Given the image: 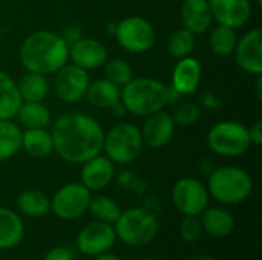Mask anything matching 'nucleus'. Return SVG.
<instances>
[{
    "mask_svg": "<svg viewBox=\"0 0 262 260\" xmlns=\"http://www.w3.org/2000/svg\"><path fill=\"white\" fill-rule=\"evenodd\" d=\"M51 135L54 150L69 164H83L103 150L104 130L88 113L74 112L61 115L55 120Z\"/></svg>",
    "mask_w": 262,
    "mask_h": 260,
    "instance_id": "nucleus-1",
    "label": "nucleus"
},
{
    "mask_svg": "<svg viewBox=\"0 0 262 260\" xmlns=\"http://www.w3.org/2000/svg\"><path fill=\"white\" fill-rule=\"evenodd\" d=\"M20 61L28 72L51 75L69 61V44L51 31L32 32L20 46Z\"/></svg>",
    "mask_w": 262,
    "mask_h": 260,
    "instance_id": "nucleus-2",
    "label": "nucleus"
},
{
    "mask_svg": "<svg viewBox=\"0 0 262 260\" xmlns=\"http://www.w3.org/2000/svg\"><path fill=\"white\" fill-rule=\"evenodd\" d=\"M175 95L178 93L170 86L149 77L132 78L121 87V103L127 113L135 116H149L163 110Z\"/></svg>",
    "mask_w": 262,
    "mask_h": 260,
    "instance_id": "nucleus-3",
    "label": "nucleus"
},
{
    "mask_svg": "<svg viewBox=\"0 0 262 260\" xmlns=\"http://www.w3.org/2000/svg\"><path fill=\"white\" fill-rule=\"evenodd\" d=\"M207 192L215 201L224 205H238L247 201L253 192V179L236 166L215 169L207 181Z\"/></svg>",
    "mask_w": 262,
    "mask_h": 260,
    "instance_id": "nucleus-4",
    "label": "nucleus"
},
{
    "mask_svg": "<svg viewBox=\"0 0 262 260\" xmlns=\"http://www.w3.org/2000/svg\"><path fill=\"white\" fill-rule=\"evenodd\" d=\"M117 241L129 247H146L155 241L160 231V221L155 213L134 207L120 213L114 224Z\"/></svg>",
    "mask_w": 262,
    "mask_h": 260,
    "instance_id": "nucleus-5",
    "label": "nucleus"
},
{
    "mask_svg": "<svg viewBox=\"0 0 262 260\" xmlns=\"http://www.w3.org/2000/svg\"><path fill=\"white\" fill-rule=\"evenodd\" d=\"M209 149L224 158L243 156L252 146L249 129L238 121H220L207 132Z\"/></svg>",
    "mask_w": 262,
    "mask_h": 260,
    "instance_id": "nucleus-6",
    "label": "nucleus"
},
{
    "mask_svg": "<svg viewBox=\"0 0 262 260\" xmlns=\"http://www.w3.org/2000/svg\"><path fill=\"white\" fill-rule=\"evenodd\" d=\"M141 130L129 123H120L104 133L103 150L114 164H130L143 150Z\"/></svg>",
    "mask_w": 262,
    "mask_h": 260,
    "instance_id": "nucleus-7",
    "label": "nucleus"
},
{
    "mask_svg": "<svg viewBox=\"0 0 262 260\" xmlns=\"http://www.w3.org/2000/svg\"><path fill=\"white\" fill-rule=\"evenodd\" d=\"M118 44L130 54L147 52L155 43V29L152 23L140 15H130L115 25Z\"/></svg>",
    "mask_w": 262,
    "mask_h": 260,
    "instance_id": "nucleus-8",
    "label": "nucleus"
},
{
    "mask_svg": "<svg viewBox=\"0 0 262 260\" xmlns=\"http://www.w3.org/2000/svg\"><path fill=\"white\" fill-rule=\"evenodd\" d=\"M91 193L81 182H69L51 198V211L61 221H75L88 211Z\"/></svg>",
    "mask_w": 262,
    "mask_h": 260,
    "instance_id": "nucleus-9",
    "label": "nucleus"
},
{
    "mask_svg": "<svg viewBox=\"0 0 262 260\" xmlns=\"http://www.w3.org/2000/svg\"><path fill=\"white\" fill-rule=\"evenodd\" d=\"M206 184L196 178H181L172 188V202L183 216H200L209 207Z\"/></svg>",
    "mask_w": 262,
    "mask_h": 260,
    "instance_id": "nucleus-10",
    "label": "nucleus"
},
{
    "mask_svg": "<svg viewBox=\"0 0 262 260\" xmlns=\"http://www.w3.org/2000/svg\"><path fill=\"white\" fill-rule=\"evenodd\" d=\"M91 80L88 70L75 66L74 63H66L55 72L54 90L55 95L68 104H74L86 97V90Z\"/></svg>",
    "mask_w": 262,
    "mask_h": 260,
    "instance_id": "nucleus-11",
    "label": "nucleus"
},
{
    "mask_svg": "<svg viewBox=\"0 0 262 260\" xmlns=\"http://www.w3.org/2000/svg\"><path fill=\"white\" fill-rule=\"evenodd\" d=\"M117 242L114 225L104 222H89L77 236V250L86 257H97L112 250Z\"/></svg>",
    "mask_w": 262,
    "mask_h": 260,
    "instance_id": "nucleus-12",
    "label": "nucleus"
},
{
    "mask_svg": "<svg viewBox=\"0 0 262 260\" xmlns=\"http://www.w3.org/2000/svg\"><path fill=\"white\" fill-rule=\"evenodd\" d=\"M236 64L247 74H262V31L261 28H253L246 32L236 43L233 51Z\"/></svg>",
    "mask_w": 262,
    "mask_h": 260,
    "instance_id": "nucleus-13",
    "label": "nucleus"
},
{
    "mask_svg": "<svg viewBox=\"0 0 262 260\" xmlns=\"http://www.w3.org/2000/svg\"><path fill=\"white\" fill-rule=\"evenodd\" d=\"M69 60L84 70L98 69L107 60V49L98 38L81 37L69 44Z\"/></svg>",
    "mask_w": 262,
    "mask_h": 260,
    "instance_id": "nucleus-14",
    "label": "nucleus"
},
{
    "mask_svg": "<svg viewBox=\"0 0 262 260\" xmlns=\"http://www.w3.org/2000/svg\"><path fill=\"white\" fill-rule=\"evenodd\" d=\"M209 5L213 20L233 29L246 26L252 15L250 0H209Z\"/></svg>",
    "mask_w": 262,
    "mask_h": 260,
    "instance_id": "nucleus-15",
    "label": "nucleus"
},
{
    "mask_svg": "<svg viewBox=\"0 0 262 260\" xmlns=\"http://www.w3.org/2000/svg\"><path fill=\"white\" fill-rule=\"evenodd\" d=\"M175 123L170 113L158 110L149 116H146L144 126L141 129L143 143L152 149H161L170 143L175 133Z\"/></svg>",
    "mask_w": 262,
    "mask_h": 260,
    "instance_id": "nucleus-16",
    "label": "nucleus"
},
{
    "mask_svg": "<svg viewBox=\"0 0 262 260\" xmlns=\"http://www.w3.org/2000/svg\"><path fill=\"white\" fill-rule=\"evenodd\" d=\"M81 184L91 192L106 188L115 178V164L106 155H95L81 164Z\"/></svg>",
    "mask_w": 262,
    "mask_h": 260,
    "instance_id": "nucleus-17",
    "label": "nucleus"
},
{
    "mask_svg": "<svg viewBox=\"0 0 262 260\" xmlns=\"http://www.w3.org/2000/svg\"><path fill=\"white\" fill-rule=\"evenodd\" d=\"M203 77L201 63L195 57L180 58L172 72L170 87L178 95H192L198 90Z\"/></svg>",
    "mask_w": 262,
    "mask_h": 260,
    "instance_id": "nucleus-18",
    "label": "nucleus"
},
{
    "mask_svg": "<svg viewBox=\"0 0 262 260\" xmlns=\"http://www.w3.org/2000/svg\"><path fill=\"white\" fill-rule=\"evenodd\" d=\"M181 21L183 28L195 35L210 29L213 17L209 0H184L181 5Z\"/></svg>",
    "mask_w": 262,
    "mask_h": 260,
    "instance_id": "nucleus-19",
    "label": "nucleus"
},
{
    "mask_svg": "<svg viewBox=\"0 0 262 260\" xmlns=\"http://www.w3.org/2000/svg\"><path fill=\"white\" fill-rule=\"evenodd\" d=\"M200 219H201L203 231L216 239L227 238L235 230L233 215L223 207H207L200 215Z\"/></svg>",
    "mask_w": 262,
    "mask_h": 260,
    "instance_id": "nucleus-20",
    "label": "nucleus"
},
{
    "mask_svg": "<svg viewBox=\"0 0 262 260\" xmlns=\"http://www.w3.org/2000/svg\"><path fill=\"white\" fill-rule=\"evenodd\" d=\"M25 236V225L21 218L9 208L0 207V250H11L17 247Z\"/></svg>",
    "mask_w": 262,
    "mask_h": 260,
    "instance_id": "nucleus-21",
    "label": "nucleus"
},
{
    "mask_svg": "<svg viewBox=\"0 0 262 260\" xmlns=\"http://www.w3.org/2000/svg\"><path fill=\"white\" fill-rule=\"evenodd\" d=\"M84 98L95 107L111 109L121 101V87L106 78H98L89 83Z\"/></svg>",
    "mask_w": 262,
    "mask_h": 260,
    "instance_id": "nucleus-22",
    "label": "nucleus"
},
{
    "mask_svg": "<svg viewBox=\"0 0 262 260\" xmlns=\"http://www.w3.org/2000/svg\"><path fill=\"white\" fill-rule=\"evenodd\" d=\"M21 149L35 159H43L54 152L51 132L46 129H26L21 132Z\"/></svg>",
    "mask_w": 262,
    "mask_h": 260,
    "instance_id": "nucleus-23",
    "label": "nucleus"
},
{
    "mask_svg": "<svg viewBox=\"0 0 262 260\" xmlns=\"http://www.w3.org/2000/svg\"><path fill=\"white\" fill-rule=\"evenodd\" d=\"M21 104L17 83L0 69V120H12Z\"/></svg>",
    "mask_w": 262,
    "mask_h": 260,
    "instance_id": "nucleus-24",
    "label": "nucleus"
},
{
    "mask_svg": "<svg viewBox=\"0 0 262 260\" xmlns=\"http://www.w3.org/2000/svg\"><path fill=\"white\" fill-rule=\"evenodd\" d=\"M15 116L26 129H46L51 124V112L43 101H21Z\"/></svg>",
    "mask_w": 262,
    "mask_h": 260,
    "instance_id": "nucleus-25",
    "label": "nucleus"
},
{
    "mask_svg": "<svg viewBox=\"0 0 262 260\" xmlns=\"http://www.w3.org/2000/svg\"><path fill=\"white\" fill-rule=\"evenodd\" d=\"M17 208L28 218H43L51 211V199L38 190H25L17 196Z\"/></svg>",
    "mask_w": 262,
    "mask_h": 260,
    "instance_id": "nucleus-26",
    "label": "nucleus"
},
{
    "mask_svg": "<svg viewBox=\"0 0 262 260\" xmlns=\"http://www.w3.org/2000/svg\"><path fill=\"white\" fill-rule=\"evenodd\" d=\"M21 101H43L49 92L46 75L28 72L17 84Z\"/></svg>",
    "mask_w": 262,
    "mask_h": 260,
    "instance_id": "nucleus-27",
    "label": "nucleus"
},
{
    "mask_svg": "<svg viewBox=\"0 0 262 260\" xmlns=\"http://www.w3.org/2000/svg\"><path fill=\"white\" fill-rule=\"evenodd\" d=\"M21 149V129L12 120H0V162Z\"/></svg>",
    "mask_w": 262,
    "mask_h": 260,
    "instance_id": "nucleus-28",
    "label": "nucleus"
},
{
    "mask_svg": "<svg viewBox=\"0 0 262 260\" xmlns=\"http://www.w3.org/2000/svg\"><path fill=\"white\" fill-rule=\"evenodd\" d=\"M238 43V35L236 29L218 25L210 31L209 35V46L210 51L220 57H229L233 54L235 48Z\"/></svg>",
    "mask_w": 262,
    "mask_h": 260,
    "instance_id": "nucleus-29",
    "label": "nucleus"
},
{
    "mask_svg": "<svg viewBox=\"0 0 262 260\" xmlns=\"http://www.w3.org/2000/svg\"><path fill=\"white\" fill-rule=\"evenodd\" d=\"M88 211L91 213L94 221L111 224V225H114L117 222V219H118V216L121 213L118 204L112 198L104 196V195L92 196L91 201H89Z\"/></svg>",
    "mask_w": 262,
    "mask_h": 260,
    "instance_id": "nucleus-30",
    "label": "nucleus"
},
{
    "mask_svg": "<svg viewBox=\"0 0 262 260\" xmlns=\"http://www.w3.org/2000/svg\"><path fill=\"white\" fill-rule=\"evenodd\" d=\"M193 48H195V34L190 32L189 29L180 28L170 34L167 41V51L173 58L180 60L189 57L193 52Z\"/></svg>",
    "mask_w": 262,
    "mask_h": 260,
    "instance_id": "nucleus-31",
    "label": "nucleus"
},
{
    "mask_svg": "<svg viewBox=\"0 0 262 260\" xmlns=\"http://www.w3.org/2000/svg\"><path fill=\"white\" fill-rule=\"evenodd\" d=\"M104 66V78L117 84L118 87H123L134 78L132 67L123 60V58H112L106 60Z\"/></svg>",
    "mask_w": 262,
    "mask_h": 260,
    "instance_id": "nucleus-32",
    "label": "nucleus"
},
{
    "mask_svg": "<svg viewBox=\"0 0 262 260\" xmlns=\"http://www.w3.org/2000/svg\"><path fill=\"white\" fill-rule=\"evenodd\" d=\"M201 115V110L200 107L195 104V103H190V101H184V103H180L175 109H173V113H170L175 126H181V127H186V126H192L198 121Z\"/></svg>",
    "mask_w": 262,
    "mask_h": 260,
    "instance_id": "nucleus-33",
    "label": "nucleus"
},
{
    "mask_svg": "<svg viewBox=\"0 0 262 260\" xmlns=\"http://www.w3.org/2000/svg\"><path fill=\"white\" fill-rule=\"evenodd\" d=\"M203 225L200 216H184L180 224V236L184 242L193 244L203 234Z\"/></svg>",
    "mask_w": 262,
    "mask_h": 260,
    "instance_id": "nucleus-34",
    "label": "nucleus"
},
{
    "mask_svg": "<svg viewBox=\"0 0 262 260\" xmlns=\"http://www.w3.org/2000/svg\"><path fill=\"white\" fill-rule=\"evenodd\" d=\"M43 260H74V254H72V251L68 247L58 245V247L51 248L43 256Z\"/></svg>",
    "mask_w": 262,
    "mask_h": 260,
    "instance_id": "nucleus-35",
    "label": "nucleus"
},
{
    "mask_svg": "<svg viewBox=\"0 0 262 260\" xmlns=\"http://www.w3.org/2000/svg\"><path fill=\"white\" fill-rule=\"evenodd\" d=\"M61 37L64 38V41L68 44H72L74 41H77L78 38L83 37V32H81V28L77 26V25H71V26H66V29L63 31Z\"/></svg>",
    "mask_w": 262,
    "mask_h": 260,
    "instance_id": "nucleus-36",
    "label": "nucleus"
},
{
    "mask_svg": "<svg viewBox=\"0 0 262 260\" xmlns=\"http://www.w3.org/2000/svg\"><path fill=\"white\" fill-rule=\"evenodd\" d=\"M249 129V138L252 146H261L262 144V121L253 123Z\"/></svg>",
    "mask_w": 262,
    "mask_h": 260,
    "instance_id": "nucleus-37",
    "label": "nucleus"
},
{
    "mask_svg": "<svg viewBox=\"0 0 262 260\" xmlns=\"http://www.w3.org/2000/svg\"><path fill=\"white\" fill-rule=\"evenodd\" d=\"M94 260H123L121 257H118L117 254H112V253H103V254H100V256H97V257H94Z\"/></svg>",
    "mask_w": 262,
    "mask_h": 260,
    "instance_id": "nucleus-38",
    "label": "nucleus"
},
{
    "mask_svg": "<svg viewBox=\"0 0 262 260\" xmlns=\"http://www.w3.org/2000/svg\"><path fill=\"white\" fill-rule=\"evenodd\" d=\"M189 260H218V259H215L213 256H209V254H196V256L190 257Z\"/></svg>",
    "mask_w": 262,
    "mask_h": 260,
    "instance_id": "nucleus-39",
    "label": "nucleus"
},
{
    "mask_svg": "<svg viewBox=\"0 0 262 260\" xmlns=\"http://www.w3.org/2000/svg\"><path fill=\"white\" fill-rule=\"evenodd\" d=\"M261 84H262V81H261V77L258 78V81H256V97L258 98H261Z\"/></svg>",
    "mask_w": 262,
    "mask_h": 260,
    "instance_id": "nucleus-40",
    "label": "nucleus"
},
{
    "mask_svg": "<svg viewBox=\"0 0 262 260\" xmlns=\"http://www.w3.org/2000/svg\"><path fill=\"white\" fill-rule=\"evenodd\" d=\"M138 260H158V259H152V257H143V259H138Z\"/></svg>",
    "mask_w": 262,
    "mask_h": 260,
    "instance_id": "nucleus-41",
    "label": "nucleus"
}]
</instances>
